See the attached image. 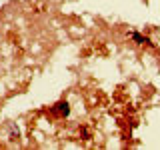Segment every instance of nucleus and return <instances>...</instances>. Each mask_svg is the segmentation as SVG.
I'll return each mask as SVG.
<instances>
[{
    "label": "nucleus",
    "instance_id": "nucleus-1",
    "mask_svg": "<svg viewBox=\"0 0 160 150\" xmlns=\"http://www.w3.org/2000/svg\"><path fill=\"white\" fill-rule=\"evenodd\" d=\"M54 110H56L60 116H68L70 114V104L66 102V100H60V102L54 104Z\"/></svg>",
    "mask_w": 160,
    "mask_h": 150
},
{
    "label": "nucleus",
    "instance_id": "nucleus-2",
    "mask_svg": "<svg viewBox=\"0 0 160 150\" xmlns=\"http://www.w3.org/2000/svg\"><path fill=\"white\" fill-rule=\"evenodd\" d=\"M132 38H134V42H136V44H146V42H148V38L142 36V34H138V32H134Z\"/></svg>",
    "mask_w": 160,
    "mask_h": 150
}]
</instances>
